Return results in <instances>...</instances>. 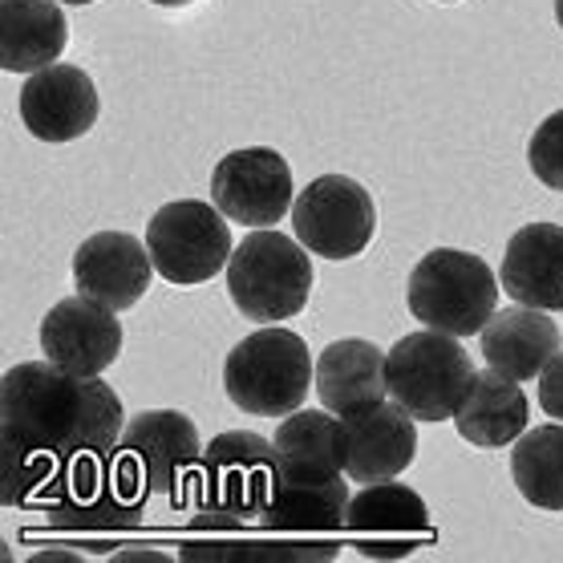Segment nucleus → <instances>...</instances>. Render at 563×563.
<instances>
[{
    "instance_id": "nucleus-1",
    "label": "nucleus",
    "mask_w": 563,
    "mask_h": 563,
    "mask_svg": "<svg viewBox=\"0 0 563 563\" xmlns=\"http://www.w3.org/2000/svg\"><path fill=\"white\" fill-rule=\"evenodd\" d=\"M0 430L13 466H74L93 474L122 442L126 413L102 377H74L45 361H21L0 382Z\"/></svg>"
},
{
    "instance_id": "nucleus-2",
    "label": "nucleus",
    "mask_w": 563,
    "mask_h": 563,
    "mask_svg": "<svg viewBox=\"0 0 563 563\" xmlns=\"http://www.w3.org/2000/svg\"><path fill=\"white\" fill-rule=\"evenodd\" d=\"M312 382H317V361L308 353L305 336L280 324L272 329L260 324L223 361L228 401L256 418H288L292 410H300Z\"/></svg>"
},
{
    "instance_id": "nucleus-3",
    "label": "nucleus",
    "mask_w": 563,
    "mask_h": 563,
    "mask_svg": "<svg viewBox=\"0 0 563 563\" xmlns=\"http://www.w3.org/2000/svg\"><path fill=\"white\" fill-rule=\"evenodd\" d=\"M228 292L240 317L256 324H284L300 317L312 292L308 247L272 228H252L228 260Z\"/></svg>"
},
{
    "instance_id": "nucleus-4",
    "label": "nucleus",
    "mask_w": 563,
    "mask_h": 563,
    "mask_svg": "<svg viewBox=\"0 0 563 563\" xmlns=\"http://www.w3.org/2000/svg\"><path fill=\"white\" fill-rule=\"evenodd\" d=\"M406 305L426 329L450 336H478L499 305V280L483 256L459 247L426 252L410 272Z\"/></svg>"
},
{
    "instance_id": "nucleus-5",
    "label": "nucleus",
    "mask_w": 563,
    "mask_h": 563,
    "mask_svg": "<svg viewBox=\"0 0 563 563\" xmlns=\"http://www.w3.org/2000/svg\"><path fill=\"white\" fill-rule=\"evenodd\" d=\"M474 361L462 349L459 336L426 329V333L401 336L385 353V385L389 397L418 422H446L462 406V397L474 385Z\"/></svg>"
},
{
    "instance_id": "nucleus-6",
    "label": "nucleus",
    "mask_w": 563,
    "mask_h": 563,
    "mask_svg": "<svg viewBox=\"0 0 563 563\" xmlns=\"http://www.w3.org/2000/svg\"><path fill=\"white\" fill-rule=\"evenodd\" d=\"M118 478L134 495H163L187 499L199 483L203 442L187 413L179 410H146L134 413L118 442Z\"/></svg>"
},
{
    "instance_id": "nucleus-7",
    "label": "nucleus",
    "mask_w": 563,
    "mask_h": 563,
    "mask_svg": "<svg viewBox=\"0 0 563 563\" xmlns=\"http://www.w3.org/2000/svg\"><path fill=\"white\" fill-rule=\"evenodd\" d=\"M231 219L199 199H175L163 203L146 223V247L158 276L179 288L216 280L231 260Z\"/></svg>"
},
{
    "instance_id": "nucleus-8",
    "label": "nucleus",
    "mask_w": 563,
    "mask_h": 563,
    "mask_svg": "<svg viewBox=\"0 0 563 563\" xmlns=\"http://www.w3.org/2000/svg\"><path fill=\"white\" fill-rule=\"evenodd\" d=\"M276 474H280V459L268 438L228 430L203 450L195 495L207 515L228 519V523H247V519L264 515Z\"/></svg>"
},
{
    "instance_id": "nucleus-9",
    "label": "nucleus",
    "mask_w": 563,
    "mask_h": 563,
    "mask_svg": "<svg viewBox=\"0 0 563 563\" xmlns=\"http://www.w3.org/2000/svg\"><path fill=\"white\" fill-rule=\"evenodd\" d=\"M292 231L312 256L345 264L369 247L377 231L373 195L349 175H320L296 195Z\"/></svg>"
},
{
    "instance_id": "nucleus-10",
    "label": "nucleus",
    "mask_w": 563,
    "mask_h": 563,
    "mask_svg": "<svg viewBox=\"0 0 563 563\" xmlns=\"http://www.w3.org/2000/svg\"><path fill=\"white\" fill-rule=\"evenodd\" d=\"M211 199L240 228H276L292 211V167L272 146L223 154L211 170Z\"/></svg>"
},
{
    "instance_id": "nucleus-11",
    "label": "nucleus",
    "mask_w": 563,
    "mask_h": 563,
    "mask_svg": "<svg viewBox=\"0 0 563 563\" xmlns=\"http://www.w3.org/2000/svg\"><path fill=\"white\" fill-rule=\"evenodd\" d=\"M345 531H353L361 555L369 560H401L430 543V507L413 487L385 478V483H365L349 499Z\"/></svg>"
},
{
    "instance_id": "nucleus-12",
    "label": "nucleus",
    "mask_w": 563,
    "mask_h": 563,
    "mask_svg": "<svg viewBox=\"0 0 563 563\" xmlns=\"http://www.w3.org/2000/svg\"><path fill=\"white\" fill-rule=\"evenodd\" d=\"M41 353L74 377H102L122 353L118 312L81 292L65 296L41 320Z\"/></svg>"
},
{
    "instance_id": "nucleus-13",
    "label": "nucleus",
    "mask_w": 563,
    "mask_h": 563,
    "mask_svg": "<svg viewBox=\"0 0 563 563\" xmlns=\"http://www.w3.org/2000/svg\"><path fill=\"white\" fill-rule=\"evenodd\" d=\"M98 114H102V98L81 65L53 62L29 74L21 86V122L37 142H49V146L77 142L81 134H90Z\"/></svg>"
},
{
    "instance_id": "nucleus-14",
    "label": "nucleus",
    "mask_w": 563,
    "mask_h": 563,
    "mask_svg": "<svg viewBox=\"0 0 563 563\" xmlns=\"http://www.w3.org/2000/svg\"><path fill=\"white\" fill-rule=\"evenodd\" d=\"M151 247L126 231H93L74 252V284L81 296L98 305L126 312L146 296L154 280Z\"/></svg>"
},
{
    "instance_id": "nucleus-15",
    "label": "nucleus",
    "mask_w": 563,
    "mask_h": 563,
    "mask_svg": "<svg viewBox=\"0 0 563 563\" xmlns=\"http://www.w3.org/2000/svg\"><path fill=\"white\" fill-rule=\"evenodd\" d=\"M345 422V474L353 483L397 478L418 454V418L406 413L394 397L373 410L349 413Z\"/></svg>"
},
{
    "instance_id": "nucleus-16",
    "label": "nucleus",
    "mask_w": 563,
    "mask_h": 563,
    "mask_svg": "<svg viewBox=\"0 0 563 563\" xmlns=\"http://www.w3.org/2000/svg\"><path fill=\"white\" fill-rule=\"evenodd\" d=\"M499 280L515 305L563 312V228L527 223L507 240Z\"/></svg>"
},
{
    "instance_id": "nucleus-17",
    "label": "nucleus",
    "mask_w": 563,
    "mask_h": 563,
    "mask_svg": "<svg viewBox=\"0 0 563 563\" xmlns=\"http://www.w3.org/2000/svg\"><path fill=\"white\" fill-rule=\"evenodd\" d=\"M483 341V361L487 369L511 377V382H531L548 369L551 357L563 349L560 324L543 308H503L487 320V329L478 333Z\"/></svg>"
},
{
    "instance_id": "nucleus-18",
    "label": "nucleus",
    "mask_w": 563,
    "mask_h": 563,
    "mask_svg": "<svg viewBox=\"0 0 563 563\" xmlns=\"http://www.w3.org/2000/svg\"><path fill=\"white\" fill-rule=\"evenodd\" d=\"M349 499L353 495H349L345 474H333V478L276 474V487L260 515V527L276 531V536H333V531H345Z\"/></svg>"
},
{
    "instance_id": "nucleus-19",
    "label": "nucleus",
    "mask_w": 563,
    "mask_h": 563,
    "mask_svg": "<svg viewBox=\"0 0 563 563\" xmlns=\"http://www.w3.org/2000/svg\"><path fill=\"white\" fill-rule=\"evenodd\" d=\"M317 394L324 401V410H333L336 418L382 406L389 397L385 353L373 341H361V336H345V341L324 345L317 357Z\"/></svg>"
},
{
    "instance_id": "nucleus-20",
    "label": "nucleus",
    "mask_w": 563,
    "mask_h": 563,
    "mask_svg": "<svg viewBox=\"0 0 563 563\" xmlns=\"http://www.w3.org/2000/svg\"><path fill=\"white\" fill-rule=\"evenodd\" d=\"M69 45V21L57 0H0V65L37 74Z\"/></svg>"
},
{
    "instance_id": "nucleus-21",
    "label": "nucleus",
    "mask_w": 563,
    "mask_h": 563,
    "mask_svg": "<svg viewBox=\"0 0 563 563\" xmlns=\"http://www.w3.org/2000/svg\"><path fill=\"white\" fill-rule=\"evenodd\" d=\"M527 413L531 406L523 397V385L490 369L474 377L471 394L462 397L459 413H454V426L471 446L503 450L519 442V434L527 430Z\"/></svg>"
},
{
    "instance_id": "nucleus-22",
    "label": "nucleus",
    "mask_w": 563,
    "mask_h": 563,
    "mask_svg": "<svg viewBox=\"0 0 563 563\" xmlns=\"http://www.w3.org/2000/svg\"><path fill=\"white\" fill-rule=\"evenodd\" d=\"M280 474L292 478H333L345 474V422L333 410H292L276 438Z\"/></svg>"
},
{
    "instance_id": "nucleus-23",
    "label": "nucleus",
    "mask_w": 563,
    "mask_h": 563,
    "mask_svg": "<svg viewBox=\"0 0 563 563\" xmlns=\"http://www.w3.org/2000/svg\"><path fill=\"white\" fill-rule=\"evenodd\" d=\"M511 478L539 511H563V422L523 430L511 450Z\"/></svg>"
},
{
    "instance_id": "nucleus-24",
    "label": "nucleus",
    "mask_w": 563,
    "mask_h": 563,
    "mask_svg": "<svg viewBox=\"0 0 563 563\" xmlns=\"http://www.w3.org/2000/svg\"><path fill=\"white\" fill-rule=\"evenodd\" d=\"M527 167L543 187L563 191V110L543 118L527 142Z\"/></svg>"
},
{
    "instance_id": "nucleus-25",
    "label": "nucleus",
    "mask_w": 563,
    "mask_h": 563,
    "mask_svg": "<svg viewBox=\"0 0 563 563\" xmlns=\"http://www.w3.org/2000/svg\"><path fill=\"white\" fill-rule=\"evenodd\" d=\"M539 406L548 410V418L563 422V349L551 357V365L539 373Z\"/></svg>"
},
{
    "instance_id": "nucleus-26",
    "label": "nucleus",
    "mask_w": 563,
    "mask_h": 563,
    "mask_svg": "<svg viewBox=\"0 0 563 563\" xmlns=\"http://www.w3.org/2000/svg\"><path fill=\"white\" fill-rule=\"evenodd\" d=\"M151 4H158V9H191L195 0H151Z\"/></svg>"
},
{
    "instance_id": "nucleus-27",
    "label": "nucleus",
    "mask_w": 563,
    "mask_h": 563,
    "mask_svg": "<svg viewBox=\"0 0 563 563\" xmlns=\"http://www.w3.org/2000/svg\"><path fill=\"white\" fill-rule=\"evenodd\" d=\"M555 21H560V29H563V0H555Z\"/></svg>"
},
{
    "instance_id": "nucleus-28",
    "label": "nucleus",
    "mask_w": 563,
    "mask_h": 563,
    "mask_svg": "<svg viewBox=\"0 0 563 563\" xmlns=\"http://www.w3.org/2000/svg\"><path fill=\"white\" fill-rule=\"evenodd\" d=\"M62 4H93V0H62Z\"/></svg>"
},
{
    "instance_id": "nucleus-29",
    "label": "nucleus",
    "mask_w": 563,
    "mask_h": 563,
    "mask_svg": "<svg viewBox=\"0 0 563 563\" xmlns=\"http://www.w3.org/2000/svg\"><path fill=\"white\" fill-rule=\"evenodd\" d=\"M438 4H454V0H438Z\"/></svg>"
}]
</instances>
